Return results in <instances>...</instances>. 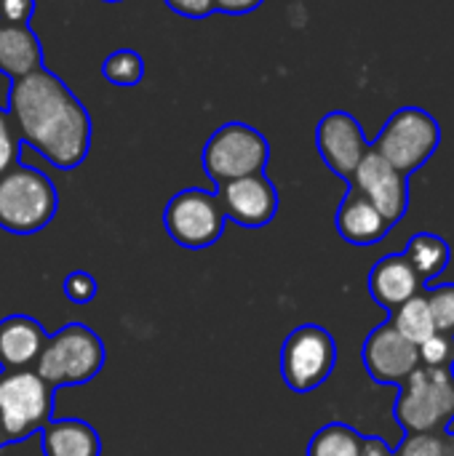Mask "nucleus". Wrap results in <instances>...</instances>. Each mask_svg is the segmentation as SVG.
Returning <instances> with one entry per match:
<instances>
[{
  "instance_id": "nucleus-13",
  "label": "nucleus",
  "mask_w": 454,
  "mask_h": 456,
  "mask_svg": "<svg viewBox=\"0 0 454 456\" xmlns=\"http://www.w3.org/2000/svg\"><path fill=\"white\" fill-rule=\"evenodd\" d=\"M364 366L369 377L380 385H404L407 377L420 366V353L412 342H407L393 323L377 326L361 350Z\"/></svg>"
},
{
  "instance_id": "nucleus-4",
  "label": "nucleus",
  "mask_w": 454,
  "mask_h": 456,
  "mask_svg": "<svg viewBox=\"0 0 454 456\" xmlns=\"http://www.w3.org/2000/svg\"><path fill=\"white\" fill-rule=\"evenodd\" d=\"M393 406V417L407 436L442 433L454 422V371L417 366Z\"/></svg>"
},
{
  "instance_id": "nucleus-16",
  "label": "nucleus",
  "mask_w": 454,
  "mask_h": 456,
  "mask_svg": "<svg viewBox=\"0 0 454 456\" xmlns=\"http://www.w3.org/2000/svg\"><path fill=\"white\" fill-rule=\"evenodd\" d=\"M334 224H337L340 238L351 246H375L391 232L388 219L356 187H348L337 208Z\"/></svg>"
},
{
  "instance_id": "nucleus-11",
  "label": "nucleus",
  "mask_w": 454,
  "mask_h": 456,
  "mask_svg": "<svg viewBox=\"0 0 454 456\" xmlns=\"http://www.w3.org/2000/svg\"><path fill=\"white\" fill-rule=\"evenodd\" d=\"M316 147L318 155L324 158L326 168L332 174H337L340 179L351 182V176L356 174L361 158L369 152L372 142H367L361 123L345 112V110H334L326 112L318 126H316Z\"/></svg>"
},
{
  "instance_id": "nucleus-10",
  "label": "nucleus",
  "mask_w": 454,
  "mask_h": 456,
  "mask_svg": "<svg viewBox=\"0 0 454 456\" xmlns=\"http://www.w3.org/2000/svg\"><path fill=\"white\" fill-rule=\"evenodd\" d=\"M356 187L385 219L388 224H399L409 211V176L396 171L375 147L361 158L356 174L348 182Z\"/></svg>"
},
{
  "instance_id": "nucleus-1",
  "label": "nucleus",
  "mask_w": 454,
  "mask_h": 456,
  "mask_svg": "<svg viewBox=\"0 0 454 456\" xmlns=\"http://www.w3.org/2000/svg\"><path fill=\"white\" fill-rule=\"evenodd\" d=\"M5 110L19 139L40 152L54 168L72 171L88 158L91 115L51 69L40 67L19 80H11Z\"/></svg>"
},
{
  "instance_id": "nucleus-2",
  "label": "nucleus",
  "mask_w": 454,
  "mask_h": 456,
  "mask_svg": "<svg viewBox=\"0 0 454 456\" xmlns=\"http://www.w3.org/2000/svg\"><path fill=\"white\" fill-rule=\"evenodd\" d=\"M107 350L102 337L86 323H67L51 334L32 371L54 390L91 382L104 366Z\"/></svg>"
},
{
  "instance_id": "nucleus-19",
  "label": "nucleus",
  "mask_w": 454,
  "mask_h": 456,
  "mask_svg": "<svg viewBox=\"0 0 454 456\" xmlns=\"http://www.w3.org/2000/svg\"><path fill=\"white\" fill-rule=\"evenodd\" d=\"M404 256L412 262V267L417 270L420 281H423V283H428L431 278L442 275V273L450 267L452 251H450V243H447L442 235H433V232H417V235H412V238H409Z\"/></svg>"
},
{
  "instance_id": "nucleus-14",
  "label": "nucleus",
  "mask_w": 454,
  "mask_h": 456,
  "mask_svg": "<svg viewBox=\"0 0 454 456\" xmlns=\"http://www.w3.org/2000/svg\"><path fill=\"white\" fill-rule=\"evenodd\" d=\"M423 289H425V283L420 281L417 270L412 267V262L404 254L383 256L369 273V294L388 313L401 307L407 299L417 297Z\"/></svg>"
},
{
  "instance_id": "nucleus-9",
  "label": "nucleus",
  "mask_w": 454,
  "mask_h": 456,
  "mask_svg": "<svg viewBox=\"0 0 454 456\" xmlns=\"http://www.w3.org/2000/svg\"><path fill=\"white\" fill-rule=\"evenodd\" d=\"M225 208L217 192L187 187L177 192L163 211V227L169 238L190 251L214 246L225 232Z\"/></svg>"
},
{
  "instance_id": "nucleus-22",
  "label": "nucleus",
  "mask_w": 454,
  "mask_h": 456,
  "mask_svg": "<svg viewBox=\"0 0 454 456\" xmlns=\"http://www.w3.org/2000/svg\"><path fill=\"white\" fill-rule=\"evenodd\" d=\"M102 77L118 88H134L144 77V59L134 48H118L102 61Z\"/></svg>"
},
{
  "instance_id": "nucleus-26",
  "label": "nucleus",
  "mask_w": 454,
  "mask_h": 456,
  "mask_svg": "<svg viewBox=\"0 0 454 456\" xmlns=\"http://www.w3.org/2000/svg\"><path fill=\"white\" fill-rule=\"evenodd\" d=\"M62 291H64V297H67L72 305H88V302H94V299H96V294H99V283H96V278H94L91 273H86V270H75V273H70V275L64 278Z\"/></svg>"
},
{
  "instance_id": "nucleus-20",
  "label": "nucleus",
  "mask_w": 454,
  "mask_h": 456,
  "mask_svg": "<svg viewBox=\"0 0 454 456\" xmlns=\"http://www.w3.org/2000/svg\"><path fill=\"white\" fill-rule=\"evenodd\" d=\"M391 323L415 347H420L428 337H433L436 326H433V318H431V307H428L425 291H420L417 297H412L401 307H396L391 313Z\"/></svg>"
},
{
  "instance_id": "nucleus-28",
  "label": "nucleus",
  "mask_w": 454,
  "mask_h": 456,
  "mask_svg": "<svg viewBox=\"0 0 454 456\" xmlns=\"http://www.w3.org/2000/svg\"><path fill=\"white\" fill-rule=\"evenodd\" d=\"M35 0H0V24H29Z\"/></svg>"
},
{
  "instance_id": "nucleus-8",
  "label": "nucleus",
  "mask_w": 454,
  "mask_h": 456,
  "mask_svg": "<svg viewBox=\"0 0 454 456\" xmlns=\"http://www.w3.org/2000/svg\"><path fill=\"white\" fill-rule=\"evenodd\" d=\"M334 366H337L334 337L316 323L297 326L281 347V377L292 393L300 395L313 393L332 377Z\"/></svg>"
},
{
  "instance_id": "nucleus-31",
  "label": "nucleus",
  "mask_w": 454,
  "mask_h": 456,
  "mask_svg": "<svg viewBox=\"0 0 454 456\" xmlns=\"http://www.w3.org/2000/svg\"><path fill=\"white\" fill-rule=\"evenodd\" d=\"M359 456H393V449L383 438H361V454Z\"/></svg>"
},
{
  "instance_id": "nucleus-6",
  "label": "nucleus",
  "mask_w": 454,
  "mask_h": 456,
  "mask_svg": "<svg viewBox=\"0 0 454 456\" xmlns=\"http://www.w3.org/2000/svg\"><path fill=\"white\" fill-rule=\"evenodd\" d=\"M442 144L439 120L423 107H399L372 147L404 176L420 171Z\"/></svg>"
},
{
  "instance_id": "nucleus-5",
  "label": "nucleus",
  "mask_w": 454,
  "mask_h": 456,
  "mask_svg": "<svg viewBox=\"0 0 454 456\" xmlns=\"http://www.w3.org/2000/svg\"><path fill=\"white\" fill-rule=\"evenodd\" d=\"M54 395L32 369L0 371V449L37 436L54 419Z\"/></svg>"
},
{
  "instance_id": "nucleus-27",
  "label": "nucleus",
  "mask_w": 454,
  "mask_h": 456,
  "mask_svg": "<svg viewBox=\"0 0 454 456\" xmlns=\"http://www.w3.org/2000/svg\"><path fill=\"white\" fill-rule=\"evenodd\" d=\"M19 160V134L8 115V110L0 107V176L13 168Z\"/></svg>"
},
{
  "instance_id": "nucleus-32",
  "label": "nucleus",
  "mask_w": 454,
  "mask_h": 456,
  "mask_svg": "<svg viewBox=\"0 0 454 456\" xmlns=\"http://www.w3.org/2000/svg\"><path fill=\"white\" fill-rule=\"evenodd\" d=\"M102 3H120V0H102Z\"/></svg>"
},
{
  "instance_id": "nucleus-29",
  "label": "nucleus",
  "mask_w": 454,
  "mask_h": 456,
  "mask_svg": "<svg viewBox=\"0 0 454 456\" xmlns=\"http://www.w3.org/2000/svg\"><path fill=\"white\" fill-rule=\"evenodd\" d=\"M163 3L185 19H206L214 11V0H163Z\"/></svg>"
},
{
  "instance_id": "nucleus-17",
  "label": "nucleus",
  "mask_w": 454,
  "mask_h": 456,
  "mask_svg": "<svg viewBox=\"0 0 454 456\" xmlns=\"http://www.w3.org/2000/svg\"><path fill=\"white\" fill-rule=\"evenodd\" d=\"M37 436L43 456H102L96 428L83 419H51Z\"/></svg>"
},
{
  "instance_id": "nucleus-3",
  "label": "nucleus",
  "mask_w": 454,
  "mask_h": 456,
  "mask_svg": "<svg viewBox=\"0 0 454 456\" xmlns=\"http://www.w3.org/2000/svg\"><path fill=\"white\" fill-rule=\"evenodd\" d=\"M59 192L54 182L24 163L0 176V230L11 235H35L54 222Z\"/></svg>"
},
{
  "instance_id": "nucleus-24",
  "label": "nucleus",
  "mask_w": 454,
  "mask_h": 456,
  "mask_svg": "<svg viewBox=\"0 0 454 456\" xmlns=\"http://www.w3.org/2000/svg\"><path fill=\"white\" fill-rule=\"evenodd\" d=\"M428 307H431V318L439 334H450L454 337V283H442V286H431L425 291Z\"/></svg>"
},
{
  "instance_id": "nucleus-21",
  "label": "nucleus",
  "mask_w": 454,
  "mask_h": 456,
  "mask_svg": "<svg viewBox=\"0 0 454 456\" xmlns=\"http://www.w3.org/2000/svg\"><path fill=\"white\" fill-rule=\"evenodd\" d=\"M361 433L345 422L324 425L308 444V456H359L361 454Z\"/></svg>"
},
{
  "instance_id": "nucleus-23",
  "label": "nucleus",
  "mask_w": 454,
  "mask_h": 456,
  "mask_svg": "<svg viewBox=\"0 0 454 456\" xmlns=\"http://www.w3.org/2000/svg\"><path fill=\"white\" fill-rule=\"evenodd\" d=\"M393 456H454V433H417L407 436Z\"/></svg>"
},
{
  "instance_id": "nucleus-30",
  "label": "nucleus",
  "mask_w": 454,
  "mask_h": 456,
  "mask_svg": "<svg viewBox=\"0 0 454 456\" xmlns=\"http://www.w3.org/2000/svg\"><path fill=\"white\" fill-rule=\"evenodd\" d=\"M262 3H265V0H214V11L238 16V13H249V11L260 8Z\"/></svg>"
},
{
  "instance_id": "nucleus-7",
  "label": "nucleus",
  "mask_w": 454,
  "mask_h": 456,
  "mask_svg": "<svg viewBox=\"0 0 454 456\" xmlns=\"http://www.w3.org/2000/svg\"><path fill=\"white\" fill-rule=\"evenodd\" d=\"M270 160L268 139L249 123L233 120L219 126L203 147V171L214 187L262 174Z\"/></svg>"
},
{
  "instance_id": "nucleus-12",
  "label": "nucleus",
  "mask_w": 454,
  "mask_h": 456,
  "mask_svg": "<svg viewBox=\"0 0 454 456\" xmlns=\"http://www.w3.org/2000/svg\"><path fill=\"white\" fill-rule=\"evenodd\" d=\"M217 195L222 200L225 216L249 230L270 224L278 214V190L265 171L227 182L217 187Z\"/></svg>"
},
{
  "instance_id": "nucleus-25",
  "label": "nucleus",
  "mask_w": 454,
  "mask_h": 456,
  "mask_svg": "<svg viewBox=\"0 0 454 456\" xmlns=\"http://www.w3.org/2000/svg\"><path fill=\"white\" fill-rule=\"evenodd\" d=\"M420 366L428 369H452L454 366V337L450 334H433L428 337L420 347Z\"/></svg>"
},
{
  "instance_id": "nucleus-18",
  "label": "nucleus",
  "mask_w": 454,
  "mask_h": 456,
  "mask_svg": "<svg viewBox=\"0 0 454 456\" xmlns=\"http://www.w3.org/2000/svg\"><path fill=\"white\" fill-rule=\"evenodd\" d=\"M43 67V48L29 24H0V72L19 80Z\"/></svg>"
},
{
  "instance_id": "nucleus-15",
  "label": "nucleus",
  "mask_w": 454,
  "mask_h": 456,
  "mask_svg": "<svg viewBox=\"0 0 454 456\" xmlns=\"http://www.w3.org/2000/svg\"><path fill=\"white\" fill-rule=\"evenodd\" d=\"M48 334L29 315H8L0 321V371H24L35 366Z\"/></svg>"
}]
</instances>
